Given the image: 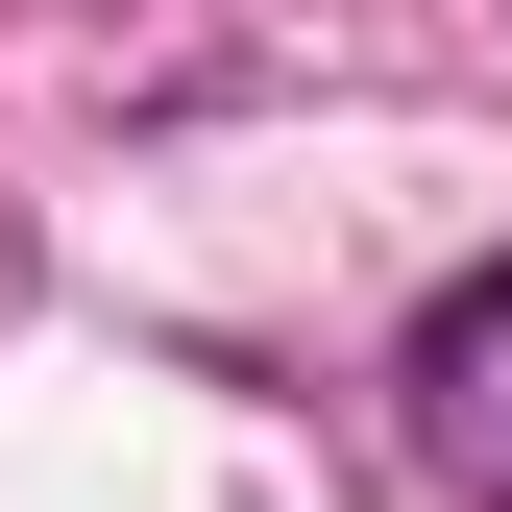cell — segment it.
I'll return each mask as SVG.
<instances>
[{
  "mask_svg": "<svg viewBox=\"0 0 512 512\" xmlns=\"http://www.w3.org/2000/svg\"><path fill=\"white\" fill-rule=\"evenodd\" d=\"M415 464L464 488V512H512V269H464L415 317Z\"/></svg>",
  "mask_w": 512,
  "mask_h": 512,
  "instance_id": "cell-1",
  "label": "cell"
}]
</instances>
